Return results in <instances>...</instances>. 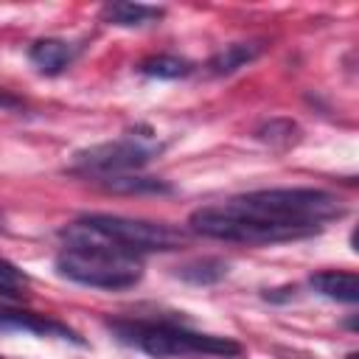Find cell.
<instances>
[{"label":"cell","instance_id":"1","mask_svg":"<svg viewBox=\"0 0 359 359\" xmlns=\"http://www.w3.org/2000/svg\"><path fill=\"white\" fill-rule=\"evenodd\" d=\"M62 238H65V250L56 255V272L73 283L118 292L135 286L143 275L140 255L112 247L109 241L98 238L79 222L65 227Z\"/></svg>","mask_w":359,"mask_h":359},{"label":"cell","instance_id":"2","mask_svg":"<svg viewBox=\"0 0 359 359\" xmlns=\"http://www.w3.org/2000/svg\"><path fill=\"white\" fill-rule=\"evenodd\" d=\"M109 331L118 342L137 348L154 359H182V356H241V345L230 337L199 334L174 323H149V320H115Z\"/></svg>","mask_w":359,"mask_h":359},{"label":"cell","instance_id":"3","mask_svg":"<svg viewBox=\"0 0 359 359\" xmlns=\"http://www.w3.org/2000/svg\"><path fill=\"white\" fill-rule=\"evenodd\" d=\"M81 227L95 233L98 238L109 241L118 250H126L132 255L143 252H168L177 250L185 236L163 222H146V219H129V216H112V213H87L76 219Z\"/></svg>","mask_w":359,"mask_h":359},{"label":"cell","instance_id":"4","mask_svg":"<svg viewBox=\"0 0 359 359\" xmlns=\"http://www.w3.org/2000/svg\"><path fill=\"white\" fill-rule=\"evenodd\" d=\"M157 151H160V146L151 143V140H143V137H118V140L95 143L90 149L76 151L73 154V171L93 174L98 180L118 177V174H135Z\"/></svg>","mask_w":359,"mask_h":359},{"label":"cell","instance_id":"5","mask_svg":"<svg viewBox=\"0 0 359 359\" xmlns=\"http://www.w3.org/2000/svg\"><path fill=\"white\" fill-rule=\"evenodd\" d=\"M0 331H6V334L25 331V334H34V337H56V339H67V342L81 345V337L73 328H67L65 323L50 320L45 314L8 309V306H0Z\"/></svg>","mask_w":359,"mask_h":359},{"label":"cell","instance_id":"6","mask_svg":"<svg viewBox=\"0 0 359 359\" xmlns=\"http://www.w3.org/2000/svg\"><path fill=\"white\" fill-rule=\"evenodd\" d=\"M163 17H165V11L157 6L126 3V0H115L101 8V20L107 25H118V28H146V25L160 22Z\"/></svg>","mask_w":359,"mask_h":359},{"label":"cell","instance_id":"7","mask_svg":"<svg viewBox=\"0 0 359 359\" xmlns=\"http://www.w3.org/2000/svg\"><path fill=\"white\" fill-rule=\"evenodd\" d=\"M28 59L39 73L56 76L73 62V48L59 36H42L28 48Z\"/></svg>","mask_w":359,"mask_h":359},{"label":"cell","instance_id":"8","mask_svg":"<svg viewBox=\"0 0 359 359\" xmlns=\"http://www.w3.org/2000/svg\"><path fill=\"white\" fill-rule=\"evenodd\" d=\"M311 289L328 300H337V303H348L353 306L359 300V278L353 272H337V269H328V272H317L311 275Z\"/></svg>","mask_w":359,"mask_h":359},{"label":"cell","instance_id":"9","mask_svg":"<svg viewBox=\"0 0 359 359\" xmlns=\"http://www.w3.org/2000/svg\"><path fill=\"white\" fill-rule=\"evenodd\" d=\"M261 53H264L261 42H230V45H224L222 50H216L210 56L208 70L213 76H230V73L247 67L250 62H255Z\"/></svg>","mask_w":359,"mask_h":359},{"label":"cell","instance_id":"10","mask_svg":"<svg viewBox=\"0 0 359 359\" xmlns=\"http://www.w3.org/2000/svg\"><path fill=\"white\" fill-rule=\"evenodd\" d=\"M104 191L112 194H171L174 188L160 177H140V174H118L98 180Z\"/></svg>","mask_w":359,"mask_h":359},{"label":"cell","instance_id":"11","mask_svg":"<svg viewBox=\"0 0 359 359\" xmlns=\"http://www.w3.org/2000/svg\"><path fill=\"white\" fill-rule=\"evenodd\" d=\"M227 261L222 258H194L182 266H177V278L194 283V286H210V283H219L224 275H227Z\"/></svg>","mask_w":359,"mask_h":359},{"label":"cell","instance_id":"12","mask_svg":"<svg viewBox=\"0 0 359 359\" xmlns=\"http://www.w3.org/2000/svg\"><path fill=\"white\" fill-rule=\"evenodd\" d=\"M194 70V65L182 56H174V53H160V56H149L140 62V73L149 76V79H185L188 73Z\"/></svg>","mask_w":359,"mask_h":359},{"label":"cell","instance_id":"13","mask_svg":"<svg viewBox=\"0 0 359 359\" xmlns=\"http://www.w3.org/2000/svg\"><path fill=\"white\" fill-rule=\"evenodd\" d=\"M255 137L275 146V149H289L292 143L300 140V126L289 118H272V121H264L258 129H255Z\"/></svg>","mask_w":359,"mask_h":359},{"label":"cell","instance_id":"14","mask_svg":"<svg viewBox=\"0 0 359 359\" xmlns=\"http://www.w3.org/2000/svg\"><path fill=\"white\" fill-rule=\"evenodd\" d=\"M22 280H25L22 269H17L11 261L0 258V283H3V286H17V283H22Z\"/></svg>","mask_w":359,"mask_h":359},{"label":"cell","instance_id":"15","mask_svg":"<svg viewBox=\"0 0 359 359\" xmlns=\"http://www.w3.org/2000/svg\"><path fill=\"white\" fill-rule=\"evenodd\" d=\"M0 107L3 109H22V101L14 98V95H8L6 90H0Z\"/></svg>","mask_w":359,"mask_h":359},{"label":"cell","instance_id":"16","mask_svg":"<svg viewBox=\"0 0 359 359\" xmlns=\"http://www.w3.org/2000/svg\"><path fill=\"white\" fill-rule=\"evenodd\" d=\"M0 230H3V216H0Z\"/></svg>","mask_w":359,"mask_h":359}]
</instances>
